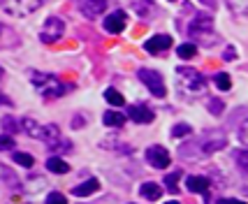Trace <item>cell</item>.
Returning <instances> with one entry per match:
<instances>
[{"label":"cell","instance_id":"obj_1","mask_svg":"<svg viewBox=\"0 0 248 204\" xmlns=\"http://www.w3.org/2000/svg\"><path fill=\"white\" fill-rule=\"evenodd\" d=\"M225 144H227V140L223 132L209 130V132H204L202 137H197L195 141L181 146V158H204V156H211V153L220 151Z\"/></svg>","mask_w":248,"mask_h":204},{"label":"cell","instance_id":"obj_2","mask_svg":"<svg viewBox=\"0 0 248 204\" xmlns=\"http://www.w3.org/2000/svg\"><path fill=\"white\" fill-rule=\"evenodd\" d=\"M31 81H32V86L37 88L44 97H61V95H65V93L70 91L67 84H63L58 77L46 75V72H32Z\"/></svg>","mask_w":248,"mask_h":204},{"label":"cell","instance_id":"obj_3","mask_svg":"<svg viewBox=\"0 0 248 204\" xmlns=\"http://www.w3.org/2000/svg\"><path fill=\"white\" fill-rule=\"evenodd\" d=\"M176 77H179L184 91H188L190 95H200V93L206 91V79L202 77V72H197L193 67H179V70H176Z\"/></svg>","mask_w":248,"mask_h":204},{"label":"cell","instance_id":"obj_4","mask_svg":"<svg viewBox=\"0 0 248 204\" xmlns=\"http://www.w3.org/2000/svg\"><path fill=\"white\" fill-rule=\"evenodd\" d=\"M188 35L193 40H200L202 44H211L206 40V35H214V21H211V16H206V14L195 16L193 23L188 26Z\"/></svg>","mask_w":248,"mask_h":204},{"label":"cell","instance_id":"obj_5","mask_svg":"<svg viewBox=\"0 0 248 204\" xmlns=\"http://www.w3.org/2000/svg\"><path fill=\"white\" fill-rule=\"evenodd\" d=\"M140 79H141V84H146V88L151 91L155 97H165V79H162L160 72H155V70H151V67H141L140 72Z\"/></svg>","mask_w":248,"mask_h":204},{"label":"cell","instance_id":"obj_6","mask_svg":"<svg viewBox=\"0 0 248 204\" xmlns=\"http://www.w3.org/2000/svg\"><path fill=\"white\" fill-rule=\"evenodd\" d=\"M63 31H65L63 21H61L58 16H51V19H46V21H44V28H42V32H40V40L46 42V44L58 42V40H61V35H63Z\"/></svg>","mask_w":248,"mask_h":204},{"label":"cell","instance_id":"obj_7","mask_svg":"<svg viewBox=\"0 0 248 204\" xmlns=\"http://www.w3.org/2000/svg\"><path fill=\"white\" fill-rule=\"evenodd\" d=\"M146 160H149V165L155 167V170H165L172 158H170V153H167L165 146H149V149H146Z\"/></svg>","mask_w":248,"mask_h":204},{"label":"cell","instance_id":"obj_8","mask_svg":"<svg viewBox=\"0 0 248 204\" xmlns=\"http://www.w3.org/2000/svg\"><path fill=\"white\" fill-rule=\"evenodd\" d=\"M125 23H128V16H125V12H111L107 19H105V31L111 32V35H119V32L125 31Z\"/></svg>","mask_w":248,"mask_h":204},{"label":"cell","instance_id":"obj_9","mask_svg":"<svg viewBox=\"0 0 248 204\" xmlns=\"http://www.w3.org/2000/svg\"><path fill=\"white\" fill-rule=\"evenodd\" d=\"M170 47H172V37L170 35H153L151 40H146V44H144V49L153 56L165 54Z\"/></svg>","mask_w":248,"mask_h":204},{"label":"cell","instance_id":"obj_10","mask_svg":"<svg viewBox=\"0 0 248 204\" xmlns=\"http://www.w3.org/2000/svg\"><path fill=\"white\" fill-rule=\"evenodd\" d=\"M40 5H42V2H37V0H19V2H2V10L21 14V16H28V14L35 12Z\"/></svg>","mask_w":248,"mask_h":204},{"label":"cell","instance_id":"obj_11","mask_svg":"<svg viewBox=\"0 0 248 204\" xmlns=\"http://www.w3.org/2000/svg\"><path fill=\"white\" fill-rule=\"evenodd\" d=\"M79 10H81V14H84V16H88V19H95V16H100L102 12L107 10V2H105V0H91V2H79Z\"/></svg>","mask_w":248,"mask_h":204},{"label":"cell","instance_id":"obj_12","mask_svg":"<svg viewBox=\"0 0 248 204\" xmlns=\"http://www.w3.org/2000/svg\"><path fill=\"white\" fill-rule=\"evenodd\" d=\"M128 118H132L135 123H151L153 111L149 107H141V105H135V107H128Z\"/></svg>","mask_w":248,"mask_h":204},{"label":"cell","instance_id":"obj_13","mask_svg":"<svg viewBox=\"0 0 248 204\" xmlns=\"http://www.w3.org/2000/svg\"><path fill=\"white\" fill-rule=\"evenodd\" d=\"M100 190V181L97 179H88V181L79 183V186H75L72 188V193L77 195V197H88V195H93Z\"/></svg>","mask_w":248,"mask_h":204},{"label":"cell","instance_id":"obj_14","mask_svg":"<svg viewBox=\"0 0 248 204\" xmlns=\"http://www.w3.org/2000/svg\"><path fill=\"white\" fill-rule=\"evenodd\" d=\"M140 195H141V197H144V200H149V202H155V200H160L162 188H160V186H158V183L146 181V183H141Z\"/></svg>","mask_w":248,"mask_h":204},{"label":"cell","instance_id":"obj_15","mask_svg":"<svg viewBox=\"0 0 248 204\" xmlns=\"http://www.w3.org/2000/svg\"><path fill=\"white\" fill-rule=\"evenodd\" d=\"M186 188H188L190 193H206V190H209V179L193 174V176L186 179Z\"/></svg>","mask_w":248,"mask_h":204},{"label":"cell","instance_id":"obj_16","mask_svg":"<svg viewBox=\"0 0 248 204\" xmlns=\"http://www.w3.org/2000/svg\"><path fill=\"white\" fill-rule=\"evenodd\" d=\"M46 170L54 174H67L70 172V165L63 160V158H56V156H51L49 160H46Z\"/></svg>","mask_w":248,"mask_h":204},{"label":"cell","instance_id":"obj_17","mask_svg":"<svg viewBox=\"0 0 248 204\" xmlns=\"http://www.w3.org/2000/svg\"><path fill=\"white\" fill-rule=\"evenodd\" d=\"M23 130H26V135H31L35 140H40V135H42V126L37 123V121H32V118H23L21 121Z\"/></svg>","mask_w":248,"mask_h":204},{"label":"cell","instance_id":"obj_18","mask_svg":"<svg viewBox=\"0 0 248 204\" xmlns=\"http://www.w3.org/2000/svg\"><path fill=\"white\" fill-rule=\"evenodd\" d=\"M102 121H105V126H109V128H121V126L125 123V116L119 114V111H107V114L102 116Z\"/></svg>","mask_w":248,"mask_h":204},{"label":"cell","instance_id":"obj_19","mask_svg":"<svg viewBox=\"0 0 248 204\" xmlns=\"http://www.w3.org/2000/svg\"><path fill=\"white\" fill-rule=\"evenodd\" d=\"M105 100H107L109 105H114V107H123V105H125V97L121 95L119 91H114V88L105 91Z\"/></svg>","mask_w":248,"mask_h":204},{"label":"cell","instance_id":"obj_20","mask_svg":"<svg viewBox=\"0 0 248 204\" xmlns=\"http://www.w3.org/2000/svg\"><path fill=\"white\" fill-rule=\"evenodd\" d=\"M176 54H179L181 61H190V58L197 54V47H195V44H181V47L176 49Z\"/></svg>","mask_w":248,"mask_h":204},{"label":"cell","instance_id":"obj_21","mask_svg":"<svg viewBox=\"0 0 248 204\" xmlns=\"http://www.w3.org/2000/svg\"><path fill=\"white\" fill-rule=\"evenodd\" d=\"M12 158H14V162H16V165H21V167H28V170H31L32 165H35V160H32L31 153H14Z\"/></svg>","mask_w":248,"mask_h":204},{"label":"cell","instance_id":"obj_22","mask_svg":"<svg viewBox=\"0 0 248 204\" xmlns=\"http://www.w3.org/2000/svg\"><path fill=\"white\" fill-rule=\"evenodd\" d=\"M234 160L237 165L248 174V149H241V151H234Z\"/></svg>","mask_w":248,"mask_h":204},{"label":"cell","instance_id":"obj_23","mask_svg":"<svg viewBox=\"0 0 248 204\" xmlns=\"http://www.w3.org/2000/svg\"><path fill=\"white\" fill-rule=\"evenodd\" d=\"M214 81H216V86L220 88V91H230V86H232V81H230V77H227L225 72H218V75L214 77Z\"/></svg>","mask_w":248,"mask_h":204},{"label":"cell","instance_id":"obj_24","mask_svg":"<svg viewBox=\"0 0 248 204\" xmlns=\"http://www.w3.org/2000/svg\"><path fill=\"white\" fill-rule=\"evenodd\" d=\"M223 109H225V105H223L218 97H211V100H209V111H211L214 116H220V114H223Z\"/></svg>","mask_w":248,"mask_h":204},{"label":"cell","instance_id":"obj_25","mask_svg":"<svg viewBox=\"0 0 248 204\" xmlns=\"http://www.w3.org/2000/svg\"><path fill=\"white\" fill-rule=\"evenodd\" d=\"M179 176H181V174H179V172H174V174H170V176L165 179V183H167V190H170V193H176V190H179V186H176V181H179Z\"/></svg>","mask_w":248,"mask_h":204},{"label":"cell","instance_id":"obj_26","mask_svg":"<svg viewBox=\"0 0 248 204\" xmlns=\"http://www.w3.org/2000/svg\"><path fill=\"white\" fill-rule=\"evenodd\" d=\"M16 126H19V123H16L12 116H2V128H5V135H7V132H16V130H19Z\"/></svg>","mask_w":248,"mask_h":204},{"label":"cell","instance_id":"obj_27","mask_svg":"<svg viewBox=\"0 0 248 204\" xmlns=\"http://www.w3.org/2000/svg\"><path fill=\"white\" fill-rule=\"evenodd\" d=\"M46 204H67V200H65V195H61V193H49Z\"/></svg>","mask_w":248,"mask_h":204},{"label":"cell","instance_id":"obj_28","mask_svg":"<svg viewBox=\"0 0 248 204\" xmlns=\"http://www.w3.org/2000/svg\"><path fill=\"white\" fill-rule=\"evenodd\" d=\"M188 132H190V126H188V123H179V126H174V130H172L174 137H181V135H188Z\"/></svg>","mask_w":248,"mask_h":204},{"label":"cell","instance_id":"obj_29","mask_svg":"<svg viewBox=\"0 0 248 204\" xmlns=\"http://www.w3.org/2000/svg\"><path fill=\"white\" fill-rule=\"evenodd\" d=\"M239 141L248 146V121H244V123H241V128H239Z\"/></svg>","mask_w":248,"mask_h":204},{"label":"cell","instance_id":"obj_30","mask_svg":"<svg viewBox=\"0 0 248 204\" xmlns=\"http://www.w3.org/2000/svg\"><path fill=\"white\" fill-rule=\"evenodd\" d=\"M223 58H225V61H234V58H237V51H234V47H227L225 54H223Z\"/></svg>","mask_w":248,"mask_h":204},{"label":"cell","instance_id":"obj_31","mask_svg":"<svg viewBox=\"0 0 248 204\" xmlns=\"http://www.w3.org/2000/svg\"><path fill=\"white\" fill-rule=\"evenodd\" d=\"M2 149H5V151L12 149V137H10V135H2Z\"/></svg>","mask_w":248,"mask_h":204},{"label":"cell","instance_id":"obj_32","mask_svg":"<svg viewBox=\"0 0 248 204\" xmlns=\"http://www.w3.org/2000/svg\"><path fill=\"white\" fill-rule=\"evenodd\" d=\"M216 204H246V202H241V200H232V197H227V200H218Z\"/></svg>","mask_w":248,"mask_h":204},{"label":"cell","instance_id":"obj_33","mask_svg":"<svg viewBox=\"0 0 248 204\" xmlns=\"http://www.w3.org/2000/svg\"><path fill=\"white\" fill-rule=\"evenodd\" d=\"M72 123H75V126H84V118H81V116H77L75 121H72Z\"/></svg>","mask_w":248,"mask_h":204},{"label":"cell","instance_id":"obj_34","mask_svg":"<svg viewBox=\"0 0 248 204\" xmlns=\"http://www.w3.org/2000/svg\"><path fill=\"white\" fill-rule=\"evenodd\" d=\"M167 204H179V202H167Z\"/></svg>","mask_w":248,"mask_h":204}]
</instances>
